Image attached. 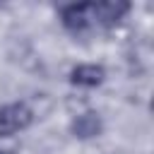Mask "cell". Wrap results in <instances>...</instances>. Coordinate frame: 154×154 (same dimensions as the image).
<instances>
[{"instance_id":"6da1fadb","label":"cell","mask_w":154,"mask_h":154,"mask_svg":"<svg viewBox=\"0 0 154 154\" xmlns=\"http://www.w3.org/2000/svg\"><path fill=\"white\" fill-rule=\"evenodd\" d=\"M31 123V111L24 103H7L0 108V137H10Z\"/></svg>"},{"instance_id":"7a4b0ae2","label":"cell","mask_w":154,"mask_h":154,"mask_svg":"<svg viewBox=\"0 0 154 154\" xmlns=\"http://www.w3.org/2000/svg\"><path fill=\"white\" fill-rule=\"evenodd\" d=\"M63 24L70 31H87L89 26H94V12L91 5H70L63 10Z\"/></svg>"},{"instance_id":"3957f363","label":"cell","mask_w":154,"mask_h":154,"mask_svg":"<svg viewBox=\"0 0 154 154\" xmlns=\"http://www.w3.org/2000/svg\"><path fill=\"white\" fill-rule=\"evenodd\" d=\"M91 12H94V24L111 26L128 12V5L125 2H94Z\"/></svg>"},{"instance_id":"277c9868","label":"cell","mask_w":154,"mask_h":154,"mask_svg":"<svg viewBox=\"0 0 154 154\" xmlns=\"http://www.w3.org/2000/svg\"><path fill=\"white\" fill-rule=\"evenodd\" d=\"M103 79V67L99 65H79L72 70V82L79 87H96Z\"/></svg>"},{"instance_id":"5b68a950","label":"cell","mask_w":154,"mask_h":154,"mask_svg":"<svg viewBox=\"0 0 154 154\" xmlns=\"http://www.w3.org/2000/svg\"><path fill=\"white\" fill-rule=\"evenodd\" d=\"M72 132L77 137H94L101 132V120L96 113H82L77 116V120L72 123Z\"/></svg>"},{"instance_id":"8992f818","label":"cell","mask_w":154,"mask_h":154,"mask_svg":"<svg viewBox=\"0 0 154 154\" xmlns=\"http://www.w3.org/2000/svg\"><path fill=\"white\" fill-rule=\"evenodd\" d=\"M0 154H7V152H0Z\"/></svg>"}]
</instances>
